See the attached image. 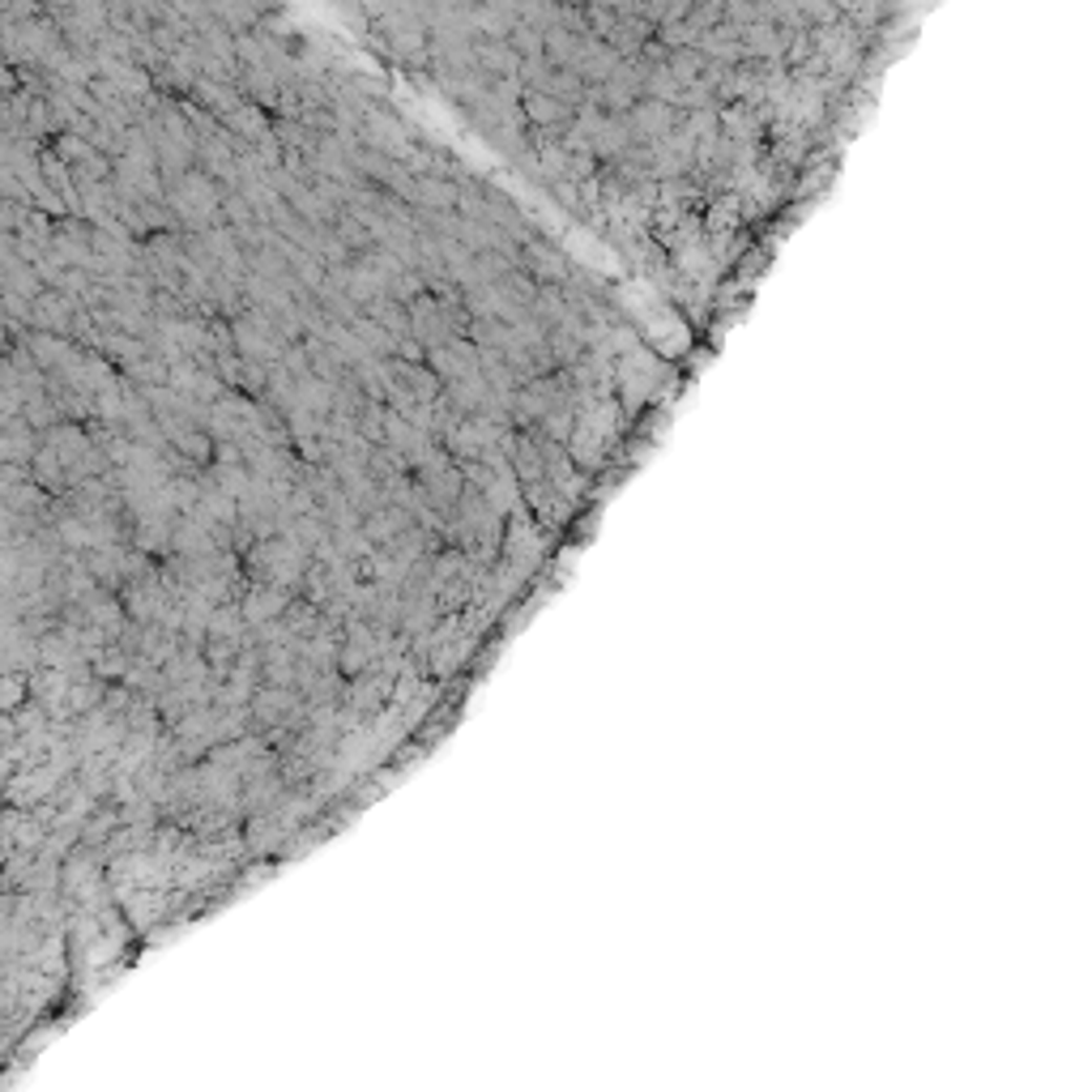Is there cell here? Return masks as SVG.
Returning <instances> with one entry per match:
<instances>
[{
  "label": "cell",
  "mask_w": 1092,
  "mask_h": 1092,
  "mask_svg": "<svg viewBox=\"0 0 1092 1092\" xmlns=\"http://www.w3.org/2000/svg\"><path fill=\"white\" fill-rule=\"evenodd\" d=\"M654 22H645V18H615V26L602 35V43L615 51V56H623V60H631L640 47H645L649 39H654Z\"/></svg>",
  "instance_id": "277c9868"
},
{
  "label": "cell",
  "mask_w": 1092,
  "mask_h": 1092,
  "mask_svg": "<svg viewBox=\"0 0 1092 1092\" xmlns=\"http://www.w3.org/2000/svg\"><path fill=\"white\" fill-rule=\"evenodd\" d=\"M206 5L218 26H227L231 35H248L265 9H274V0H206Z\"/></svg>",
  "instance_id": "7a4b0ae2"
},
{
  "label": "cell",
  "mask_w": 1092,
  "mask_h": 1092,
  "mask_svg": "<svg viewBox=\"0 0 1092 1092\" xmlns=\"http://www.w3.org/2000/svg\"><path fill=\"white\" fill-rule=\"evenodd\" d=\"M39 0H0V22H26L39 18Z\"/></svg>",
  "instance_id": "8992f818"
},
{
  "label": "cell",
  "mask_w": 1092,
  "mask_h": 1092,
  "mask_svg": "<svg viewBox=\"0 0 1092 1092\" xmlns=\"http://www.w3.org/2000/svg\"><path fill=\"white\" fill-rule=\"evenodd\" d=\"M526 115L534 124H551V128H563L576 120V107L555 99V94H542V90H526Z\"/></svg>",
  "instance_id": "5b68a950"
},
{
  "label": "cell",
  "mask_w": 1092,
  "mask_h": 1092,
  "mask_svg": "<svg viewBox=\"0 0 1092 1092\" xmlns=\"http://www.w3.org/2000/svg\"><path fill=\"white\" fill-rule=\"evenodd\" d=\"M367 26H371V39L393 60L410 64V69H427L431 43H427V22L419 14H410L406 5H398V0H393L389 9H380L376 18H367Z\"/></svg>",
  "instance_id": "6da1fadb"
},
{
  "label": "cell",
  "mask_w": 1092,
  "mask_h": 1092,
  "mask_svg": "<svg viewBox=\"0 0 1092 1092\" xmlns=\"http://www.w3.org/2000/svg\"><path fill=\"white\" fill-rule=\"evenodd\" d=\"M398 5H406L410 14H419L423 22H431V18H435V9H440V0H398Z\"/></svg>",
  "instance_id": "52a82bcc"
},
{
  "label": "cell",
  "mask_w": 1092,
  "mask_h": 1092,
  "mask_svg": "<svg viewBox=\"0 0 1092 1092\" xmlns=\"http://www.w3.org/2000/svg\"><path fill=\"white\" fill-rule=\"evenodd\" d=\"M474 69H483L487 78H517L521 56L512 51L508 39H474Z\"/></svg>",
  "instance_id": "3957f363"
}]
</instances>
